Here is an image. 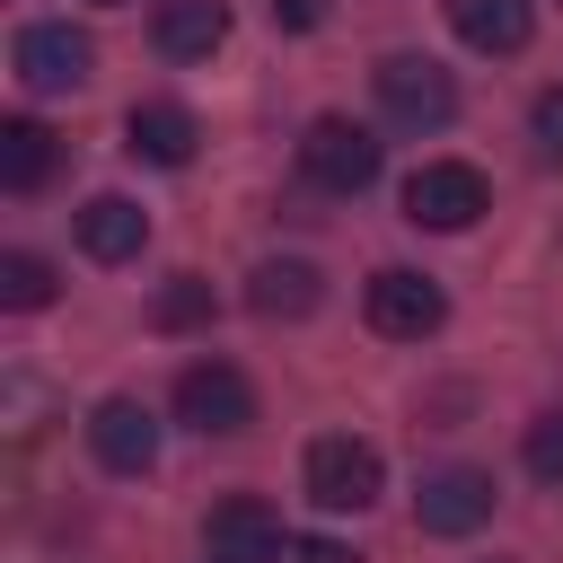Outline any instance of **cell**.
Here are the masks:
<instances>
[{"label": "cell", "instance_id": "obj_12", "mask_svg": "<svg viewBox=\"0 0 563 563\" xmlns=\"http://www.w3.org/2000/svg\"><path fill=\"white\" fill-rule=\"evenodd\" d=\"M202 554H229V563H282V519H273L255 493H238V501L211 510V545H202Z\"/></svg>", "mask_w": 563, "mask_h": 563}, {"label": "cell", "instance_id": "obj_21", "mask_svg": "<svg viewBox=\"0 0 563 563\" xmlns=\"http://www.w3.org/2000/svg\"><path fill=\"white\" fill-rule=\"evenodd\" d=\"M537 150H554V158H563V79L537 97Z\"/></svg>", "mask_w": 563, "mask_h": 563}, {"label": "cell", "instance_id": "obj_19", "mask_svg": "<svg viewBox=\"0 0 563 563\" xmlns=\"http://www.w3.org/2000/svg\"><path fill=\"white\" fill-rule=\"evenodd\" d=\"M202 317H211V282H202V273H176V282L158 290V325L185 334V325H202Z\"/></svg>", "mask_w": 563, "mask_h": 563}, {"label": "cell", "instance_id": "obj_20", "mask_svg": "<svg viewBox=\"0 0 563 563\" xmlns=\"http://www.w3.org/2000/svg\"><path fill=\"white\" fill-rule=\"evenodd\" d=\"M282 563H352V545H334V537H282Z\"/></svg>", "mask_w": 563, "mask_h": 563}, {"label": "cell", "instance_id": "obj_8", "mask_svg": "<svg viewBox=\"0 0 563 563\" xmlns=\"http://www.w3.org/2000/svg\"><path fill=\"white\" fill-rule=\"evenodd\" d=\"M88 70H97V44H88L79 26L44 18V26H26V35H18V79H26L35 97H62V88H79Z\"/></svg>", "mask_w": 563, "mask_h": 563}, {"label": "cell", "instance_id": "obj_18", "mask_svg": "<svg viewBox=\"0 0 563 563\" xmlns=\"http://www.w3.org/2000/svg\"><path fill=\"white\" fill-rule=\"evenodd\" d=\"M519 457H528V475H537L545 493H563V413H537L528 440H519Z\"/></svg>", "mask_w": 563, "mask_h": 563}, {"label": "cell", "instance_id": "obj_17", "mask_svg": "<svg viewBox=\"0 0 563 563\" xmlns=\"http://www.w3.org/2000/svg\"><path fill=\"white\" fill-rule=\"evenodd\" d=\"M44 299H53V264L26 255V246H9V255H0V308L26 317V308H44Z\"/></svg>", "mask_w": 563, "mask_h": 563}, {"label": "cell", "instance_id": "obj_4", "mask_svg": "<svg viewBox=\"0 0 563 563\" xmlns=\"http://www.w3.org/2000/svg\"><path fill=\"white\" fill-rule=\"evenodd\" d=\"M176 422L202 431V440H238V431L255 422V387H246L229 361H194V369L176 378Z\"/></svg>", "mask_w": 563, "mask_h": 563}, {"label": "cell", "instance_id": "obj_13", "mask_svg": "<svg viewBox=\"0 0 563 563\" xmlns=\"http://www.w3.org/2000/svg\"><path fill=\"white\" fill-rule=\"evenodd\" d=\"M229 44V0H158V53L167 62H211Z\"/></svg>", "mask_w": 563, "mask_h": 563}, {"label": "cell", "instance_id": "obj_23", "mask_svg": "<svg viewBox=\"0 0 563 563\" xmlns=\"http://www.w3.org/2000/svg\"><path fill=\"white\" fill-rule=\"evenodd\" d=\"M202 563H229V554H202Z\"/></svg>", "mask_w": 563, "mask_h": 563}, {"label": "cell", "instance_id": "obj_1", "mask_svg": "<svg viewBox=\"0 0 563 563\" xmlns=\"http://www.w3.org/2000/svg\"><path fill=\"white\" fill-rule=\"evenodd\" d=\"M299 176L325 185V194H369L378 185V141L352 123V114H317L299 132Z\"/></svg>", "mask_w": 563, "mask_h": 563}, {"label": "cell", "instance_id": "obj_24", "mask_svg": "<svg viewBox=\"0 0 563 563\" xmlns=\"http://www.w3.org/2000/svg\"><path fill=\"white\" fill-rule=\"evenodd\" d=\"M106 9H114V0H106Z\"/></svg>", "mask_w": 563, "mask_h": 563}, {"label": "cell", "instance_id": "obj_7", "mask_svg": "<svg viewBox=\"0 0 563 563\" xmlns=\"http://www.w3.org/2000/svg\"><path fill=\"white\" fill-rule=\"evenodd\" d=\"M413 519H422V537H475V528L493 519V475H484V466H440V475H422Z\"/></svg>", "mask_w": 563, "mask_h": 563}, {"label": "cell", "instance_id": "obj_10", "mask_svg": "<svg viewBox=\"0 0 563 563\" xmlns=\"http://www.w3.org/2000/svg\"><path fill=\"white\" fill-rule=\"evenodd\" d=\"M194 141H202V123H194L176 97H150V106H132V114H123V150H132V158H150V167H185V158H194Z\"/></svg>", "mask_w": 563, "mask_h": 563}, {"label": "cell", "instance_id": "obj_22", "mask_svg": "<svg viewBox=\"0 0 563 563\" xmlns=\"http://www.w3.org/2000/svg\"><path fill=\"white\" fill-rule=\"evenodd\" d=\"M325 18V0H273V26H290V35H308Z\"/></svg>", "mask_w": 563, "mask_h": 563}, {"label": "cell", "instance_id": "obj_3", "mask_svg": "<svg viewBox=\"0 0 563 563\" xmlns=\"http://www.w3.org/2000/svg\"><path fill=\"white\" fill-rule=\"evenodd\" d=\"M378 106H387V123H405V132L457 123V88H449V70L422 62V53H387V62H378Z\"/></svg>", "mask_w": 563, "mask_h": 563}, {"label": "cell", "instance_id": "obj_2", "mask_svg": "<svg viewBox=\"0 0 563 563\" xmlns=\"http://www.w3.org/2000/svg\"><path fill=\"white\" fill-rule=\"evenodd\" d=\"M308 501L317 510H369L378 501V484H387V466H378V449L369 440H352V431H325V440H308Z\"/></svg>", "mask_w": 563, "mask_h": 563}, {"label": "cell", "instance_id": "obj_15", "mask_svg": "<svg viewBox=\"0 0 563 563\" xmlns=\"http://www.w3.org/2000/svg\"><path fill=\"white\" fill-rule=\"evenodd\" d=\"M317 299H325V282H317V264H299V255H290V264H255V282H246V308H255V317H308Z\"/></svg>", "mask_w": 563, "mask_h": 563}, {"label": "cell", "instance_id": "obj_6", "mask_svg": "<svg viewBox=\"0 0 563 563\" xmlns=\"http://www.w3.org/2000/svg\"><path fill=\"white\" fill-rule=\"evenodd\" d=\"M440 317H449V299H440L431 273H405V264L369 273V325L387 343H422V334H440Z\"/></svg>", "mask_w": 563, "mask_h": 563}, {"label": "cell", "instance_id": "obj_9", "mask_svg": "<svg viewBox=\"0 0 563 563\" xmlns=\"http://www.w3.org/2000/svg\"><path fill=\"white\" fill-rule=\"evenodd\" d=\"M88 449H97V466H114V475H150V466H158V413H150L141 396H106V405L88 413Z\"/></svg>", "mask_w": 563, "mask_h": 563}, {"label": "cell", "instance_id": "obj_14", "mask_svg": "<svg viewBox=\"0 0 563 563\" xmlns=\"http://www.w3.org/2000/svg\"><path fill=\"white\" fill-rule=\"evenodd\" d=\"M449 26H457V44H475V53H519L528 26H537V9H528V0H449Z\"/></svg>", "mask_w": 563, "mask_h": 563}, {"label": "cell", "instance_id": "obj_5", "mask_svg": "<svg viewBox=\"0 0 563 563\" xmlns=\"http://www.w3.org/2000/svg\"><path fill=\"white\" fill-rule=\"evenodd\" d=\"M484 176L466 167V158H431V167H413L405 176V220L413 229H475L484 220Z\"/></svg>", "mask_w": 563, "mask_h": 563}, {"label": "cell", "instance_id": "obj_11", "mask_svg": "<svg viewBox=\"0 0 563 563\" xmlns=\"http://www.w3.org/2000/svg\"><path fill=\"white\" fill-rule=\"evenodd\" d=\"M79 246H88L97 264H132V255L150 246V211H141L132 194H97V202H79Z\"/></svg>", "mask_w": 563, "mask_h": 563}, {"label": "cell", "instance_id": "obj_16", "mask_svg": "<svg viewBox=\"0 0 563 563\" xmlns=\"http://www.w3.org/2000/svg\"><path fill=\"white\" fill-rule=\"evenodd\" d=\"M53 158H62V150H53V132H44L35 114L0 123V185H9V194H35V185L53 176Z\"/></svg>", "mask_w": 563, "mask_h": 563}]
</instances>
